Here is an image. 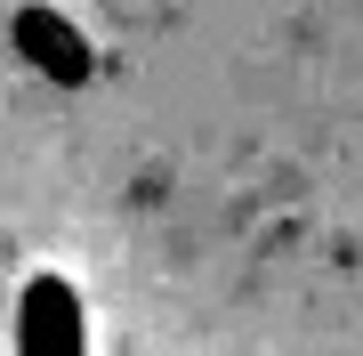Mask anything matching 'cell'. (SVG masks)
I'll list each match as a JSON object with an SVG mask.
<instances>
[{"label":"cell","instance_id":"cell-2","mask_svg":"<svg viewBox=\"0 0 363 356\" xmlns=\"http://www.w3.org/2000/svg\"><path fill=\"white\" fill-rule=\"evenodd\" d=\"M16 49H25L57 90H81V81H89V49L73 41V25L57 9H16Z\"/></svg>","mask_w":363,"mask_h":356},{"label":"cell","instance_id":"cell-1","mask_svg":"<svg viewBox=\"0 0 363 356\" xmlns=\"http://www.w3.org/2000/svg\"><path fill=\"white\" fill-rule=\"evenodd\" d=\"M16 356H89L81 291L65 276H25V291H16Z\"/></svg>","mask_w":363,"mask_h":356}]
</instances>
